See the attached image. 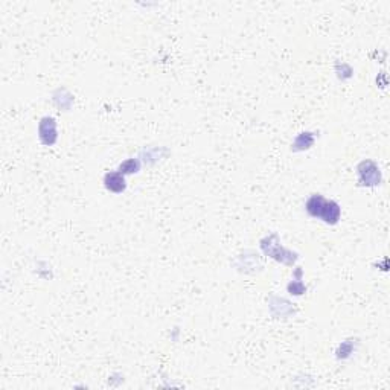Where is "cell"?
Wrapping results in <instances>:
<instances>
[{"label":"cell","instance_id":"1","mask_svg":"<svg viewBox=\"0 0 390 390\" xmlns=\"http://www.w3.org/2000/svg\"><path fill=\"white\" fill-rule=\"evenodd\" d=\"M339 215H340V209L339 206L329 201V203H323V208H322V212H320V216L325 218L326 223H335L339 220Z\"/></svg>","mask_w":390,"mask_h":390},{"label":"cell","instance_id":"2","mask_svg":"<svg viewBox=\"0 0 390 390\" xmlns=\"http://www.w3.org/2000/svg\"><path fill=\"white\" fill-rule=\"evenodd\" d=\"M323 198L322 197H317V195H314L311 197L307 203V211L312 215V216H320V212H322V208H323Z\"/></svg>","mask_w":390,"mask_h":390}]
</instances>
